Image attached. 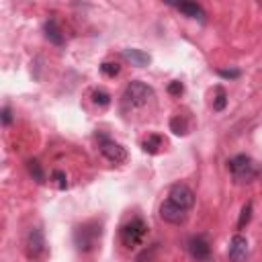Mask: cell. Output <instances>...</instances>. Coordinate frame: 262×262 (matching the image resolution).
Returning <instances> with one entry per match:
<instances>
[{"label": "cell", "instance_id": "obj_11", "mask_svg": "<svg viewBox=\"0 0 262 262\" xmlns=\"http://www.w3.org/2000/svg\"><path fill=\"white\" fill-rule=\"evenodd\" d=\"M43 33H45V39L49 41V43H53V45H57V47H61L63 45V33H61V29H59V25L51 18V20H47L45 25H43Z\"/></svg>", "mask_w": 262, "mask_h": 262}, {"label": "cell", "instance_id": "obj_20", "mask_svg": "<svg viewBox=\"0 0 262 262\" xmlns=\"http://www.w3.org/2000/svg\"><path fill=\"white\" fill-rule=\"evenodd\" d=\"M100 72H102L106 78H115V76L121 72V68H119L117 61H102V63H100Z\"/></svg>", "mask_w": 262, "mask_h": 262}, {"label": "cell", "instance_id": "obj_13", "mask_svg": "<svg viewBox=\"0 0 262 262\" xmlns=\"http://www.w3.org/2000/svg\"><path fill=\"white\" fill-rule=\"evenodd\" d=\"M164 137L162 135H158V133H149L143 141H141V147H143V151L145 154H151V156H156V154H160L162 151V147H164Z\"/></svg>", "mask_w": 262, "mask_h": 262}, {"label": "cell", "instance_id": "obj_23", "mask_svg": "<svg viewBox=\"0 0 262 262\" xmlns=\"http://www.w3.org/2000/svg\"><path fill=\"white\" fill-rule=\"evenodd\" d=\"M168 92H170L172 96H178V94H182V84H180L178 80H172V82L168 84Z\"/></svg>", "mask_w": 262, "mask_h": 262}, {"label": "cell", "instance_id": "obj_12", "mask_svg": "<svg viewBox=\"0 0 262 262\" xmlns=\"http://www.w3.org/2000/svg\"><path fill=\"white\" fill-rule=\"evenodd\" d=\"M174 8L178 12H182L184 16H188V18H196V20H203L205 18V10L196 2H180V4H174Z\"/></svg>", "mask_w": 262, "mask_h": 262}, {"label": "cell", "instance_id": "obj_6", "mask_svg": "<svg viewBox=\"0 0 262 262\" xmlns=\"http://www.w3.org/2000/svg\"><path fill=\"white\" fill-rule=\"evenodd\" d=\"M25 252L31 260H39L45 256L47 252V244H45V235L41 231V227H31L25 239Z\"/></svg>", "mask_w": 262, "mask_h": 262}, {"label": "cell", "instance_id": "obj_17", "mask_svg": "<svg viewBox=\"0 0 262 262\" xmlns=\"http://www.w3.org/2000/svg\"><path fill=\"white\" fill-rule=\"evenodd\" d=\"M27 170H29V174L33 176V180H37V182H43V180H45L43 168H41V164H39L37 160H29V162H27Z\"/></svg>", "mask_w": 262, "mask_h": 262}, {"label": "cell", "instance_id": "obj_1", "mask_svg": "<svg viewBox=\"0 0 262 262\" xmlns=\"http://www.w3.org/2000/svg\"><path fill=\"white\" fill-rule=\"evenodd\" d=\"M147 223L141 219V217H133V219H129L127 223H123L121 225V229H119V239H121V244L127 248V250H133V248H137V246H141L143 242H145V237H147Z\"/></svg>", "mask_w": 262, "mask_h": 262}, {"label": "cell", "instance_id": "obj_14", "mask_svg": "<svg viewBox=\"0 0 262 262\" xmlns=\"http://www.w3.org/2000/svg\"><path fill=\"white\" fill-rule=\"evenodd\" d=\"M123 55H125L133 66H137V68H145V66L151 61V57H149L145 51H141V49H133V47L125 49Z\"/></svg>", "mask_w": 262, "mask_h": 262}, {"label": "cell", "instance_id": "obj_21", "mask_svg": "<svg viewBox=\"0 0 262 262\" xmlns=\"http://www.w3.org/2000/svg\"><path fill=\"white\" fill-rule=\"evenodd\" d=\"M51 178H53V182L59 186V188H66L68 186V180H66V174L61 172V170H55L53 174H51Z\"/></svg>", "mask_w": 262, "mask_h": 262}, {"label": "cell", "instance_id": "obj_8", "mask_svg": "<svg viewBox=\"0 0 262 262\" xmlns=\"http://www.w3.org/2000/svg\"><path fill=\"white\" fill-rule=\"evenodd\" d=\"M168 199L186 211H190L194 207V192L186 184H172L168 190Z\"/></svg>", "mask_w": 262, "mask_h": 262}, {"label": "cell", "instance_id": "obj_22", "mask_svg": "<svg viewBox=\"0 0 262 262\" xmlns=\"http://www.w3.org/2000/svg\"><path fill=\"white\" fill-rule=\"evenodd\" d=\"M217 74H219L221 78H225V80H235V78H239V70H217Z\"/></svg>", "mask_w": 262, "mask_h": 262}, {"label": "cell", "instance_id": "obj_7", "mask_svg": "<svg viewBox=\"0 0 262 262\" xmlns=\"http://www.w3.org/2000/svg\"><path fill=\"white\" fill-rule=\"evenodd\" d=\"M160 219L166 221V223H172V225H182L188 219V211L178 207V205H174L170 199H166L160 205Z\"/></svg>", "mask_w": 262, "mask_h": 262}, {"label": "cell", "instance_id": "obj_3", "mask_svg": "<svg viewBox=\"0 0 262 262\" xmlns=\"http://www.w3.org/2000/svg\"><path fill=\"white\" fill-rule=\"evenodd\" d=\"M151 96H154V90L145 82L133 80V82L127 84V88L123 92V104L131 106V108H141V106H145L149 102Z\"/></svg>", "mask_w": 262, "mask_h": 262}, {"label": "cell", "instance_id": "obj_5", "mask_svg": "<svg viewBox=\"0 0 262 262\" xmlns=\"http://www.w3.org/2000/svg\"><path fill=\"white\" fill-rule=\"evenodd\" d=\"M227 168L229 172L233 174V178L237 182H250L254 176H256V168H254V162L252 158L239 154V156H233L229 162H227Z\"/></svg>", "mask_w": 262, "mask_h": 262}, {"label": "cell", "instance_id": "obj_4", "mask_svg": "<svg viewBox=\"0 0 262 262\" xmlns=\"http://www.w3.org/2000/svg\"><path fill=\"white\" fill-rule=\"evenodd\" d=\"M96 141H98V149H100V154H102L108 162H113V164H125V162L129 160L127 149H125L119 141L111 139L108 135L98 133V135H96Z\"/></svg>", "mask_w": 262, "mask_h": 262}, {"label": "cell", "instance_id": "obj_19", "mask_svg": "<svg viewBox=\"0 0 262 262\" xmlns=\"http://www.w3.org/2000/svg\"><path fill=\"white\" fill-rule=\"evenodd\" d=\"M250 217H252V203L248 201V203L242 207V213H239V219H237V229H244V227L250 223Z\"/></svg>", "mask_w": 262, "mask_h": 262}, {"label": "cell", "instance_id": "obj_10", "mask_svg": "<svg viewBox=\"0 0 262 262\" xmlns=\"http://www.w3.org/2000/svg\"><path fill=\"white\" fill-rule=\"evenodd\" d=\"M248 239L244 235H233L229 239V248H227V258L229 262H244L248 258Z\"/></svg>", "mask_w": 262, "mask_h": 262}, {"label": "cell", "instance_id": "obj_2", "mask_svg": "<svg viewBox=\"0 0 262 262\" xmlns=\"http://www.w3.org/2000/svg\"><path fill=\"white\" fill-rule=\"evenodd\" d=\"M102 235V227L98 221H88L76 227L74 231V244L80 252H92L96 248V244L100 242Z\"/></svg>", "mask_w": 262, "mask_h": 262}, {"label": "cell", "instance_id": "obj_24", "mask_svg": "<svg viewBox=\"0 0 262 262\" xmlns=\"http://www.w3.org/2000/svg\"><path fill=\"white\" fill-rule=\"evenodd\" d=\"M0 115H2V125H4V127H8V125L12 123V111H10V106H4Z\"/></svg>", "mask_w": 262, "mask_h": 262}, {"label": "cell", "instance_id": "obj_18", "mask_svg": "<svg viewBox=\"0 0 262 262\" xmlns=\"http://www.w3.org/2000/svg\"><path fill=\"white\" fill-rule=\"evenodd\" d=\"M215 92H217V94H215V98H213V111L221 113V111L227 106V94H225V90H223L221 86H217Z\"/></svg>", "mask_w": 262, "mask_h": 262}, {"label": "cell", "instance_id": "obj_16", "mask_svg": "<svg viewBox=\"0 0 262 262\" xmlns=\"http://www.w3.org/2000/svg\"><path fill=\"white\" fill-rule=\"evenodd\" d=\"M92 102L104 108V106L111 104V94L106 90H102V88H96V90H92Z\"/></svg>", "mask_w": 262, "mask_h": 262}, {"label": "cell", "instance_id": "obj_15", "mask_svg": "<svg viewBox=\"0 0 262 262\" xmlns=\"http://www.w3.org/2000/svg\"><path fill=\"white\" fill-rule=\"evenodd\" d=\"M170 129L176 133V135H186L188 133V123L184 117H172L170 119Z\"/></svg>", "mask_w": 262, "mask_h": 262}, {"label": "cell", "instance_id": "obj_9", "mask_svg": "<svg viewBox=\"0 0 262 262\" xmlns=\"http://www.w3.org/2000/svg\"><path fill=\"white\" fill-rule=\"evenodd\" d=\"M188 252L196 262H207L211 258V246L203 235H194L188 239Z\"/></svg>", "mask_w": 262, "mask_h": 262}]
</instances>
